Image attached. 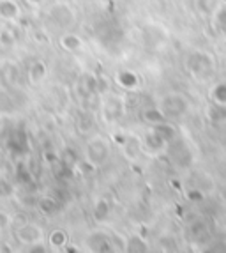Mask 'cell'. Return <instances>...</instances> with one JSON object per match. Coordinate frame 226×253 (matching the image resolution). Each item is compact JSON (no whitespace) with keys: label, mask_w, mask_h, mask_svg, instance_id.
Segmentation results:
<instances>
[{"label":"cell","mask_w":226,"mask_h":253,"mask_svg":"<svg viewBox=\"0 0 226 253\" xmlns=\"http://www.w3.org/2000/svg\"><path fill=\"white\" fill-rule=\"evenodd\" d=\"M186 197H188V200L191 204H201L203 200H205V193H203L201 190H198V188L189 190L188 193H186Z\"/></svg>","instance_id":"e575fe53"},{"label":"cell","mask_w":226,"mask_h":253,"mask_svg":"<svg viewBox=\"0 0 226 253\" xmlns=\"http://www.w3.org/2000/svg\"><path fill=\"white\" fill-rule=\"evenodd\" d=\"M115 82L120 89L124 90H134L138 89L140 85V76L138 73H134L133 69H120L115 73Z\"/></svg>","instance_id":"7c38bea8"},{"label":"cell","mask_w":226,"mask_h":253,"mask_svg":"<svg viewBox=\"0 0 226 253\" xmlns=\"http://www.w3.org/2000/svg\"><path fill=\"white\" fill-rule=\"evenodd\" d=\"M25 2L30 5V7H39V5H42L46 0H25Z\"/></svg>","instance_id":"60d3db41"},{"label":"cell","mask_w":226,"mask_h":253,"mask_svg":"<svg viewBox=\"0 0 226 253\" xmlns=\"http://www.w3.org/2000/svg\"><path fill=\"white\" fill-rule=\"evenodd\" d=\"M87 246L90 250H94V252H110L112 248V243H110V239L106 237V234H94L92 237H88L87 241Z\"/></svg>","instance_id":"d4e9b609"},{"label":"cell","mask_w":226,"mask_h":253,"mask_svg":"<svg viewBox=\"0 0 226 253\" xmlns=\"http://www.w3.org/2000/svg\"><path fill=\"white\" fill-rule=\"evenodd\" d=\"M16 41H18V36L13 34V30H9V29L0 30V48H2V50H7V51L13 50Z\"/></svg>","instance_id":"f1b7e54d"},{"label":"cell","mask_w":226,"mask_h":253,"mask_svg":"<svg viewBox=\"0 0 226 253\" xmlns=\"http://www.w3.org/2000/svg\"><path fill=\"white\" fill-rule=\"evenodd\" d=\"M110 158V142L101 135H94L85 145V160L94 163L96 167L103 165Z\"/></svg>","instance_id":"277c9868"},{"label":"cell","mask_w":226,"mask_h":253,"mask_svg":"<svg viewBox=\"0 0 226 253\" xmlns=\"http://www.w3.org/2000/svg\"><path fill=\"white\" fill-rule=\"evenodd\" d=\"M14 239L23 246H36L44 241V230L36 223H23L16 228Z\"/></svg>","instance_id":"52a82bcc"},{"label":"cell","mask_w":226,"mask_h":253,"mask_svg":"<svg viewBox=\"0 0 226 253\" xmlns=\"http://www.w3.org/2000/svg\"><path fill=\"white\" fill-rule=\"evenodd\" d=\"M142 145H143V149H145V151L151 154V156H157V154H161V152L166 151L168 142L163 138V136L157 135L155 131L151 129L145 136H143Z\"/></svg>","instance_id":"30bf717a"},{"label":"cell","mask_w":226,"mask_h":253,"mask_svg":"<svg viewBox=\"0 0 226 253\" xmlns=\"http://www.w3.org/2000/svg\"><path fill=\"white\" fill-rule=\"evenodd\" d=\"M143 121H145L147 124H151V126H155V124H161L164 123V121H168L166 115L161 112L159 106H152V108H147L143 110Z\"/></svg>","instance_id":"4316f807"},{"label":"cell","mask_w":226,"mask_h":253,"mask_svg":"<svg viewBox=\"0 0 226 253\" xmlns=\"http://www.w3.org/2000/svg\"><path fill=\"white\" fill-rule=\"evenodd\" d=\"M99 114L105 124L118 123L126 114V99L120 94L106 92L99 103Z\"/></svg>","instance_id":"6da1fadb"},{"label":"cell","mask_w":226,"mask_h":253,"mask_svg":"<svg viewBox=\"0 0 226 253\" xmlns=\"http://www.w3.org/2000/svg\"><path fill=\"white\" fill-rule=\"evenodd\" d=\"M39 199H41V197H38V195L32 193V191H23V193L18 197V204H20L21 207H25V209H36L39 204Z\"/></svg>","instance_id":"f546056e"},{"label":"cell","mask_w":226,"mask_h":253,"mask_svg":"<svg viewBox=\"0 0 226 253\" xmlns=\"http://www.w3.org/2000/svg\"><path fill=\"white\" fill-rule=\"evenodd\" d=\"M46 76H48V66L44 60H34L29 66L27 78H29L30 85H39L41 82L46 80Z\"/></svg>","instance_id":"9a60e30c"},{"label":"cell","mask_w":226,"mask_h":253,"mask_svg":"<svg viewBox=\"0 0 226 253\" xmlns=\"http://www.w3.org/2000/svg\"><path fill=\"white\" fill-rule=\"evenodd\" d=\"M118 145L122 149V154L126 158L127 161H136L140 158V152H142L143 145L138 138H134V136L129 135H124L120 140H118Z\"/></svg>","instance_id":"8fae6325"},{"label":"cell","mask_w":226,"mask_h":253,"mask_svg":"<svg viewBox=\"0 0 226 253\" xmlns=\"http://www.w3.org/2000/svg\"><path fill=\"white\" fill-rule=\"evenodd\" d=\"M67 243H69V236L64 228H53L48 236V245L53 250H66Z\"/></svg>","instance_id":"cb8c5ba5"},{"label":"cell","mask_w":226,"mask_h":253,"mask_svg":"<svg viewBox=\"0 0 226 253\" xmlns=\"http://www.w3.org/2000/svg\"><path fill=\"white\" fill-rule=\"evenodd\" d=\"M122 38H124V32H122V29H118V27H115V25H110L108 29L99 32V41L103 42L105 46L106 44H108V46L117 44V42L122 41Z\"/></svg>","instance_id":"603a6c76"},{"label":"cell","mask_w":226,"mask_h":253,"mask_svg":"<svg viewBox=\"0 0 226 253\" xmlns=\"http://www.w3.org/2000/svg\"><path fill=\"white\" fill-rule=\"evenodd\" d=\"M38 209L44 216H53L59 212L60 204L55 199H51V197H41V199H39V204H38Z\"/></svg>","instance_id":"83f0119b"},{"label":"cell","mask_w":226,"mask_h":253,"mask_svg":"<svg viewBox=\"0 0 226 253\" xmlns=\"http://www.w3.org/2000/svg\"><path fill=\"white\" fill-rule=\"evenodd\" d=\"M170 156L172 161L179 167V169H188L189 165L193 163V154L186 145H179V147H172L170 149Z\"/></svg>","instance_id":"ffe728a7"},{"label":"cell","mask_w":226,"mask_h":253,"mask_svg":"<svg viewBox=\"0 0 226 253\" xmlns=\"http://www.w3.org/2000/svg\"><path fill=\"white\" fill-rule=\"evenodd\" d=\"M152 131H155L159 136H163L168 144H172V142H175L177 140V127L173 126L170 121H164V123L152 126Z\"/></svg>","instance_id":"484cf974"},{"label":"cell","mask_w":226,"mask_h":253,"mask_svg":"<svg viewBox=\"0 0 226 253\" xmlns=\"http://www.w3.org/2000/svg\"><path fill=\"white\" fill-rule=\"evenodd\" d=\"M14 181H16L18 186H21V188H29V186L34 184V175H32V170L29 169V165L23 161V158L21 160L16 161V165H14Z\"/></svg>","instance_id":"5bb4252c"},{"label":"cell","mask_w":226,"mask_h":253,"mask_svg":"<svg viewBox=\"0 0 226 253\" xmlns=\"http://www.w3.org/2000/svg\"><path fill=\"white\" fill-rule=\"evenodd\" d=\"M97 87H99V76L94 75V73H90V71L81 73V75L78 76V80H76V85H75L76 94L80 96V99H85V97H88V96H94V94H99Z\"/></svg>","instance_id":"ba28073f"},{"label":"cell","mask_w":226,"mask_h":253,"mask_svg":"<svg viewBox=\"0 0 226 253\" xmlns=\"http://www.w3.org/2000/svg\"><path fill=\"white\" fill-rule=\"evenodd\" d=\"M76 161H78V154L75 152V149L71 147H66L62 152V158H60V163L67 165V167H75Z\"/></svg>","instance_id":"836d02e7"},{"label":"cell","mask_w":226,"mask_h":253,"mask_svg":"<svg viewBox=\"0 0 226 253\" xmlns=\"http://www.w3.org/2000/svg\"><path fill=\"white\" fill-rule=\"evenodd\" d=\"M18 80H20V69L18 64L13 60L0 62V87L7 90H14Z\"/></svg>","instance_id":"9c48e42d"},{"label":"cell","mask_w":226,"mask_h":253,"mask_svg":"<svg viewBox=\"0 0 226 253\" xmlns=\"http://www.w3.org/2000/svg\"><path fill=\"white\" fill-rule=\"evenodd\" d=\"M205 119L210 124L226 123V105L210 101V105H207L205 108Z\"/></svg>","instance_id":"d6986e66"},{"label":"cell","mask_w":226,"mask_h":253,"mask_svg":"<svg viewBox=\"0 0 226 253\" xmlns=\"http://www.w3.org/2000/svg\"><path fill=\"white\" fill-rule=\"evenodd\" d=\"M210 101L226 105V82H219V84L212 85V89H210Z\"/></svg>","instance_id":"4dcf8cb0"},{"label":"cell","mask_w":226,"mask_h":253,"mask_svg":"<svg viewBox=\"0 0 226 253\" xmlns=\"http://www.w3.org/2000/svg\"><path fill=\"white\" fill-rule=\"evenodd\" d=\"M194 5L201 14H207L210 11V0H194Z\"/></svg>","instance_id":"74e56055"},{"label":"cell","mask_w":226,"mask_h":253,"mask_svg":"<svg viewBox=\"0 0 226 253\" xmlns=\"http://www.w3.org/2000/svg\"><path fill=\"white\" fill-rule=\"evenodd\" d=\"M112 216V204L106 199H99L96 204H94L92 209V218L96 223H106Z\"/></svg>","instance_id":"7402d4cb"},{"label":"cell","mask_w":226,"mask_h":253,"mask_svg":"<svg viewBox=\"0 0 226 253\" xmlns=\"http://www.w3.org/2000/svg\"><path fill=\"white\" fill-rule=\"evenodd\" d=\"M11 221H13L11 214H9V212H5L4 209H0V232L7 230V228L11 227Z\"/></svg>","instance_id":"d590c367"},{"label":"cell","mask_w":226,"mask_h":253,"mask_svg":"<svg viewBox=\"0 0 226 253\" xmlns=\"http://www.w3.org/2000/svg\"><path fill=\"white\" fill-rule=\"evenodd\" d=\"M21 16V7L16 0H0V18L5 21H16Z\"/></svg>","instance_id":"ac0fdd59"},{"label":"cell","mask_w":226,"mask_h":253,"mask_svg":"<svg viewBox=\"0 0 226 253\" xmlns=\"http://www.w3.org/2000/svg\"><path fill=\"white\" fill-rule=\"evenodd\" d=\"M94 123L90 121V119H80L78 121V129L81 131V133H88V131L92 129Z\"/></svg>","instance_id":"f35d334b"},{"label":"cell","mask_w":226,"mask_h":253,"mask_svg":"<svg viewBox=\"0 0 226 253\" xmlns=\"http://www.w3.org/2000/svg\"><path fill=\"white\" fill-rule=\"evenodd\" d=\"M210 25H212V30L216 34L226 38V2H223V4H219L218 7L214 9Z\"/></svg>","instance_id":"2e32d148"},{"label":"cell","mask_w":226,"mask_h":253,"mask_svg":"<svg viewBox=\"0 0 226 253\" xmlns=\"http://www.w3.org/2000/svg\"><path fill=\"white\" fill-rule=\"evenodd\" d=\"M44 160L48 161V163H57V161H60V158L57 156V154H55V152H46V154H44Z\"/></svg>","instance_id":"ab89813d"},{"label":"cell","mask_w":226,"mask_h":253,"mask_svg":"<svg viewBox=\"0 0 226 253\" xmlns=\"http://www.w3.org/2000/svg\"><path fill=\"white\" fill-rule=\"evenodd\" d=\"M81 2H88V0H81Z\"/></svg>","instance_id":"7bdbcfd3"},{"label":"cell","mask_w":226,"mask_h":253,"mask_svg":"<svg viewBox=\"0 0 226 253\" xmlns=\"http://www.w3.org/2000/svg\"><path fill=\"white\" fill-rule=\"evenodd\" d=\"M59 44L67 53H78V51L83 50V39L78 34H73V32H66V34L60 36Z\"/></svg>","instance_id":"e0dca14e"},{"label":"cell","mask_w":226,"mask_h":253,"mask_svg":"<svg viewBox=\"0 0 226 253\" xmlns=\"http://www.w3.org/2000/svg\"><path fill=\"white\" fill-rule=\"evenodd\" d=\"M223 199L226 200V188H225V190H223Z\"/></svg>","instance_id":"b9f144b4"},{"label":"cell","mask_w":226,"mask_h":253,"mask_svg":"<svg viewBox=\"0 0 226 253\" xmlns=\"http://www.w3.org/2000/svg\"><path fill=\"white\" fill-rule=\"evenodd\" d=\"M186 69H188L194 78H201L214 71V57L209 51L194 50L186 57Z\"/></svg>","instance_id":"3957f363"},{"label":"cell","mask_w":226,"mask_h":253,"mask_svg":"<svg viewBox=\"0 0 226 253\" xmlns=\"http://www.w3.org/2000/svg\"><path fill=\"white\" fill-rule=\"evenodd\" d=\"M16 110L18 101L14 97V92L0 87V117H11L16 114Z\"/></svg>","instance_id":"4fadbf2b"},{"label":"cell","mask_w":226,"mask_h":253,"mask_svg":"<svg viewBox=\"0 0 226 253\" xmlns=\"http://www.w3.org/2000/svg\"><path fill=\"white\" fill-rule=\"evenodd\" d=\"M75 170L80 175H83V177H88V175H92L94 172H96V165L90 163L88 160H78L75 165Z\"/></svg>","instance_id":"d6a6232c"},{"label":"cell","mask_w":226,"mask_h":253,"mask_svg":"<svg viewBox=\"0 0 226 253\" xmlns=\"http://www.w3.org/2000/svg\"><path fill=\"white\" fill-rule=\"evenodd\" d=\"M48 18L55 27L59 29H69L76 23V11L66 2H55L48 9Z\"/></svg>","instance_id":"5b68a950"},{"label":"cell","mask_w":226,"mask_h":253,"mask_svg":"<svg viewBox=\"0 0 226 253\" xmlns=\"http://www.w3.org/2000/svg\"><path fill=\"white\" fill-rule=\"evenodd\" d=\"M225 2H226V0H225Z\"/></svg>","instance_id":"ee69618b"},{"label":"cell","mask_w":226,"mask_h":253,"mask_svg":"<svg viewBox=\"0 0 226 253\" xmlns=\"http://www.w3.org/2000/svg\"><path fill=\"white\" fill-rule=\"evenodd\" d=\"M127 246H129V250H136V252H143V250H147V243L140 239V237H134L131 243H127Z\"/></svg>","instance_id":"8d00e7d4"},{"label":"cell","mask_w":226,"mask_h":253,"mask_svg":"<svg viewBox=\"0 0 226 253\" xmlns=\"http://www.w3.org/2000/svg\"><path fill=\"white\" fill-rule=\"evenodd\" d=\"M159 108L166 119H180L184 117L191 108V101L188 99V96L182 92H168L166 96L161 97Z\"/></svg>","instance_id":"7a4b0ae2"},{"label":"cell","mask_w":226,"mask_h":253,"mask_svg":"<svg viewBox=\"0 0 226 253\" xmlns=\"http://www.w3.org/2000/svg\"><path fill=\"white\" fill-rule=\"evenodd\" d=\"M4 147H5V152H7L11 158L21 160V158L25 156L27 152H29V149H30L29 135H27L25 131H21V129L11 131V133L5 136Z\"/></svg>","instance_id":"8992f818"},{"label":"cell","mask_w":226,"mask_h":253,"mask_svg":"<svg viewBox=\"0 0 226 253\" xmlns=\"http://www.w3.org/2000/svg\"><path fill=\"white\" fill-rule=\"evenodd\" d=\"M207 234H209V225H207L205 219H193V221L188 225V228H186V236H188V239L194 241V243L203 239Z\"/></svg>","instance_id":"44dd1931"},{"label":"cell","mask_w":226,"mask_h":253,"mask_svg":"<svg viewBox=\"0 0 226 253\" xmlns=\"http://www.w3.org/2000/svg\"><path fill=\"white\" fill-rule=\"evenodd\" d=\"M16 195V190H14V184L11 181H7V177L0 175V200L4 199H11Z\"/></svg>","instance_id":"1f68e13d"}]
</instances>
